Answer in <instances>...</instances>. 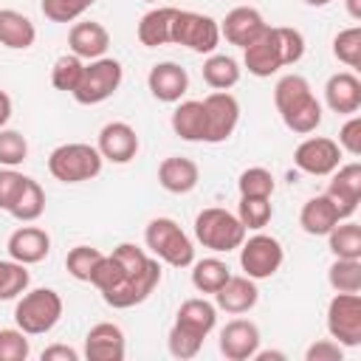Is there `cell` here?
I'll use <instances>...</instances> for the list:
<instances>
[{"instance_id": "cell-17", "label": "cell", "mask_w": 361, "mask_h": 361, "mask_svg": "<svg viewBox=\"0 0 361 361\" xmlns=\"http://www.w3.org/2000/svg\"><path fill=\"white\" fill-rule=\"evenodd\" d=\"M147 87L149 93L158 99V102H166V104H175L186 96L189 90V73L186 68H180L178 62H158L149 68L147 73Z\"/></svg>"}, {"instance_id": "cell-43", "label": "cell", "mask_w": 361, "mask_h": 361, "mask_svg": "<svg viewBox=\"0 0 361 361\" xmlns=\"http://www.w3.org/2000/svg\"><path fill=\"white\" fill-rule=\"evenodd\" d=\"M87 6V0H39V8L51 23H73L85 14Z\"/></svg>"}, {"instance_id": "cell-25", "label": "cell", "mask_w": 361, "mask_h": 361, "mask_svg": "<svg viewBox=\"0 0 361 361\" xmlns=\"http://www.w3.org/2000/svg\"><path fill=\"white\" fill-rule=\"evenodd\" d=\"M175 324L183 327L186 333H192V336H197V338L206 341V336H209V333L214 330V324H217V305H212L209 299H200V296L186 299V302L178 307V313H175Z\"/></svg>"}, {"instance_id": "cell-24", "label": "cell", "mask_w": 361, "mask_h": 361, "mask_svg": "<svg viewBox=\"0 0 361 361\" xmlns=\"http://www.w3.org/2000/svg\"><path fill=\"white\" fill-rule=\"evenodd\" d=\"M214 302L220 310L231 313V316H240V313H248L257 302H259V288L251 276H228L226 285L214 293Z\"/></svg>"}, {"instance_id": "cell-39", "label": "cell", "mask_w": 361, "mask_h": 361, "mask_svg": "<svg viewBox=\"0 0 361 361\" xmlns=\"http://www.w3.org/2000/svg\"><path fill=\"white\" fill-rule=\"evenodd\" d=\"M102 251L99 248H93V245H73L71 251H68V257H65V268H68V274L73 276V279H79V282H90V276H93V271H96V265L102 262Z\"/></svg>"}, {"instance_id": "cell-1", "label": "cell", "mask_w": 361, "mask_h": 361, "mask_svg": "<svg viewBox=\"0 0 361 361\" xmlns=\"http://www.w3.org/2000/svg\"><path fill=\"white\" fill-rule=\"evenodd\" d=\"M110 257L118 262V282L102 293V299L116 307L127 310L133 305H141L161 282V259L149 257L135 243H118Z\"/></svg>"}, {"instance_id": "cell-2", "label": "cell", "mask_w": 361, "mask_h": 361, "mask_svg": "<svg viewBox=\"0 0 361 361\" xmlns=\"http://www.w3.org/2000/svg\"><path fill=\"white\" fill-rule=\"evenodd\" d=\"M305 56V37L288 25H268L251 45L243 48V65L251 76H274L285 65H296Z\"/></svg>"}, {"instance_id": "cell-28", "label": "cell", "mask_w": 361, "mask_h": 361, "mask_svg": "<svg viewBox=\"0 0 361 361\" xmlns=\"http://www.w3.org/2000/svg\"><path fill=\"white\" fill-rule=\"evenodd\" d=\"M37 39L34 23L17 8H0V45L11 51H25Z\"/></svg>"}, {"instance_id": "cell-11", "label": "cell", "mask_w": 361, "mask_h": 361, "mask_svg": "<svg viewBox=\"0 0 361 361\" xmlns=\"http://www.w3.org/2000/svg\"><path fill=\"white\" fill-rule=\"evenodd\" d=\"M327 333L341 347L361 344V296L336 293L327 305Z\"/></svg>"}, {"instance_id": "cell-15", "label": "cell", "mask_w": 361, "mask_h": 361, "mask_svg": "<svg viewBox=\"0 0 361 361\" xmlns=\"http://www.w3.org/2000/svg\"><path fill=\"white\" fill-rule=\"evenodd\" d=\"M96 149L110 164H130L138 155V133L127 121H107L99 130Z\"/></svg>"}, {"instance_id": "cell-54", "label": "cell", "mask_w": 361, "mask_h": 361, "mask_svg": "<svg viewBox=\"0 0 361 361\" xmlns=\"http://www.w3.org/2000/svg\"><path fill=\"white\" fill-rule=\"evenodd\" d=\"M87 3H96V0H87Z\"/></svg>"}, {"instance_id": "cell-23", "label": "cell", "mask_w": 361, "mask_h": 361, "mask_svg": "<svg viewBox=\"0 0 361 361\" xmlns=\"http://www.w3.org/2000/svg\"><path fill=\"white\" fill-rule=\"evenodd\" d=\"M197 180H200V169L186 155H169L158 164V183L172 195L192 192L197 186Z\"/></svg>"}, {"instance_id": "cell-8", "label": "cell", "mask_w": 361, "mask_h": 361, "mask_svg": "<svg viewBox=\"0 0 361 361\" xmlns=\"http://www.w3.org/2000/svg\"><path fill=\"white\" fill-rule=\"evenodd\" d=\"M121 76H124V68H121L118 59H110V56L90 59L85 65V73H82L79 87L71 96L79 104H102V102H107L118 90Z\"/></svg>"}, {"instance_id": "cell-4", "label": "cell", "mask_w": 361, "mask_h": 361, "mask_svg": "<svg viewBox=\"0 0 361 361\" xmlns=\"http://www.w3.org/2000/svg\"><path fill=\"white\" fill-rule=\"evenodd\" d=\"M144 245L155 259L172 268H189L195 262V245L172 217H152L144 228Z\"/></svg>"}, {"instance_id": "cell-29", "label": "cell", "mask_w": 361, "mask_h": 361, "mask_svg": "<svg viewBox=\"0 0 361 361\" xmlns=\"http://www.w3.org/2000/svg\"><path fill=\"white\" fill-rule=\"evenodd\" d=\"M172 133L183 141L206 138V113L200 99H186L172 110Z\"/></svg>"}, {"instance_id": "cell-9", "label": "cell", "mask_w": 361, "mask_h": 361, "mask_svg": "<svg viewBox=\"0 0 361 361\" xmlns=\"http://www.w3.org/2000/svg\"><path fill=\"white\" fill-rule=\"evenodd\" d=\"M172 42L195 54H214L220 45V23L200 11H180L172 20Z\"/></svg>"}, {"instance_id": "cell-10", "label": "cell", "mask_w": 361, "mask_h": 361, "mask_svg": "<svg viewBox=\"0 0 361 361\" xmlns=\"http://www.w3.org/2000/svg\"><path fill=\"white\" fill-rule=\"evenodd\" d=\"M282 259H285L282 243L276 237H271V234L259 231V234H254V237L240 243V268L254 282L271 279L282 268Z\"/></svg>"}, {"instance_id": "cell-3", "label": "cell", "mask_w": 361, "mask_h": 361, "mask_svg": "<svg viewBox=\"0 0 361 361\" xmlns=\"http://www.w3.org/2000/svg\"><path fill=\"white\" fill-rule=\"evenodd\" d=\"M274 104L282 124L296 135H310L322 124V102L313 96L310 82L299 73H285L276 82Z\"/></svg>"}, {"instance_id": "cell-52", "label": "cell", "mask_w": 361, "mask_h": 361, "mask_svg": "<svg viewBox=\"0 0 361 361\" xmlns=\"http://www.w3.org/2000/svg\"><path fill=\"white\" fill-rule=\"evenodd\" d=\"M307 6H313V8H322V6H327V3H333V0H305Z\"/></svg>"}, {"instance_id": "cell-41", "label": "cell", "mask_w": 361, "mask_h": 361, "mask_svg": "<svg viewBox=\"0 0 361 361\" xmlns=\"http://www.w3.org/2000/svg\"><path fill=\"white\" fill-rule=\"evenodd\" d=\"M28 158V141L20 130H0V166H20Z\"/></svg>"}, {"instance_id": "cell-35", "label": "cell", "mask_w": 361, "mask_h": 361, "mask_svg": "<svg viewBox=\"0 0 361 361\" xmlns=\"http://www.w3.org/2000/svg\"><path fill=\"white\" fill-rule=\"evenodd\" d=\"M327 282L336 293H361V259L336 257V262L327 271Z\"/></svg>"}, {"instance_id": "cell-13", "label": "cell", "mask_w": 361, "mask_h": 361, "mask_svg": "<svg viewBox=\"0 0 361 361\" xmlns=\"http://www.w3.org/2000/svg\"><path fill=\"white\" fill-rule=\"evenodd\" d=\"M293 164H296V169L316 175V178L330 175L341 164V147L327 135H307L293 149Z\"/></svg>"}, {"instance_id": "cell-7", "label": "cell", "mask_w": 361, "mask_h": 361, "mask_svg": "<svg viewBox=\"0 0 361 361\" xmlns=\"http://www.w3.org/2000/svg\"><path fill=\"white\" fill-rule=\"evenodd\" d=\"M102 152L82 141H68L51 149L48 155V172L62 183H85L93 180L102 172Z\"/></svg>"}, {"instance_id": "cell-53", "label": "cell", "mask_w": 361, "mask_h": 361, "mask_svg": "<svg viewBox=\"0 0 361 361\" xmlns=\"http://www.w3.org/2000/svg\"><path fill=\"white\" fill-rule=\"evenodd\" d=\"M144 3H158V0H144Z\"/></svg>"}, {"instance_id": "cell-38", "label": "cell", "mask_w": 361, "mask_h": 361, "mask_svg": "<svg viewBox=\"0 0 361 361\" xmlns=\"http://www.w3.org/2000/svg\"><path fill=\"white\" fill-rule=\"evenodd\" d=\"M237 217H240V223L245 226V231H259V228H265V226L271 223V217H274L271 197H240Z\"/></svg>"}, {"instance_id": "cell-34", "label": "cell", "mask_w": 361, "mask_h": 361, "mask_svg": "<svg viewBox=\"0 0 361 361\" xmlns=\"http://www.w3.org/2000/svg\"><path fill=\"white\" fill-rule=\"evenodd\" d=\"M28 285H31L28 265L17 259H0V302L17 299L20 293L28 290Z\"/></svg>"}, {"instance_id": "cell-27", "label": "cell", "mask_w": 361, "mask_h": 361, "mask_svg": "<svg viewBox=\"0 0 361 361\" xmlns=\"http://www.w3.org/2000/svg\"><path fill=\"white\" fill-rule=\"evenodd\" d=\"M338 220H341V214H338V209L333 206V200H330L327 195L310 197V200L302 206V212H299V226H302V231L310 234V237H327L330 228H333Z\"/></svg>"}, {"instance_id": "cell-50", "label": "cell", "mask_w": 361, "mask_h": 361, "mask_svg": "<svg viewBox=\"0 0 361 361\" xmlns=\"http://www.w3.org/2000/svg\"><path fill=\"white\" fill-rule=\"evenodd\" d=\"M271 358L285 361V353H276V350H257L254 353V361H271Z\"/></svg>"}, {"instance_id": "cell-26", "label": "cell", "mask_w": 361, "mask_h": 361, "mask_svg": "<svg viewBox=\"0 0 361 361\" xmlns=\"http://www.w3.org/2000/svg\"><path fill=\"white\" fill-rule=\"evenodd\" d=\"M175 14H178L175 6H155V8H149L141 17L138 28H135L138 42L147 45V48L169 45L172 42V20H175Z\"/></svg>"}, {"instance_id": "cell-14", "label": "cell", "mask_w": 361, "mask_h": 361, "mask_svg": "<svg viewBox=\"0 0 361 361\" xmlns=\"http://www.w3.org/2000/svg\"><path fill=\"white\" fill-rule=\"evenodd\" d=\"M333 206L338 209L341 220L350 217L355 209H358V200H361V164L353 161V164H338L333 172H330V183H327V192H324Z\"/></svg>"}, {"instance_id": "cell-36", "label": "cell", "mask_w": 361, "mask_h": 361, "mask_svg": "<svg viewBox=\"0 0 361 361\" xmlns=\"http://www.w3.org/2000/svg\"><path fill=\"white\" fill-rule=\"evenodd\" d=\"M82 73H85V62L76 54H62L51 68V85L62 93H73L82 82Z\"/></svg>"}, {"instance_id": "cell-21", "label": "cell", "mask_w": 361, "mask_h": 361, "mask_svg": "<svg viewBox=\"0 0 361 361\" xmlns=\"http://www.w3.org/2000/svg\"><path fill=\"white\" fill-rule=\"evenodd\" d=\"M324 102L338 116H353L361 110V79L350 71H338L324 82Z\"/></svg>"}, {"instance_id": "cell-19", "label": "cell", "mask_w": 361, "mask_h": 361, "mask_svg": "<svg viewBox=\"0 0 361 361\" xmlns=\"http://www.w3.org/2000/svg\"><path fill=\"white\" fill-rule=\"evenodd\" d=\"M265 28H268V23H265V17H262L257 8H251V6H237V8H231V11L223 17V23H220V37H226V42H231V45H237V48H245V45H251Z\"/></svg>"}, {"instance_id": "cell-44", "label": "cell", "mask_w": 361, "mask_h": 361, "mask_svg": "<svg viewBox=\"0 0 361 361\" xmlns=\"http://www.w3.org/2000/svg\"><path fill=\"white\" fill-rule=\"evenodd\" d=\"M166 347H169V353L175 355V358H195L197 353H200V347H203V338H197V336H192V333H186L183 327H178V324H172L169 327V333H166Z\"/></svg>"}, {"instance_id": "cell-37", "label": "cell", "mask_w": 361, "mask_h": 361, "mask_svg": "<svg viewBox=\"0 0 361 361\" xmlns=\"http://www.w3.org/2000/svg\"><path fill=\"white\" fill-rule=\"evenodd\" d=\"M237 189H240V197H271L276 189V180L265 166H248L240 172Z\"/></svg>"}, {"instance_id": "cell-33", "label": "cell", "mask_w": 361, "mask_h": 361, "mask_svg": "<svg viewBox=\"0 0 361 361\" xmlns=\"http://www.w3.org/2000/svg\"><path fill=\"white\" fill-rule=\"evenodd\" d=\"M231 276L228 265L217 257H206V259H197L192 262V285L200 290V293H217L226 279Z\"/></svg>"}, {"instance_id": "cell-32", "label": "cell", "mask_w": 361, "mask_h": 361, "mask_svg": "<svg viewBox=\"0 0 361 361\" xmlns=\"http://www.w3.org/2000/svg\"><path fill=\"white\" fill-rule=\"evenodd\" d=\"M327 245L333 251V257L341 259H361V226L347 220V223H336L327 234Z\"/></svg>"}, {"instance_id": "cell-48", "label": "cell", "mask_w": 361, "mask_h": 361, "mask_svg": "<svg viewBox=\"0 0 361 361\" xmlns=\"http://www.w3.org/2000/svg\"><path fill=\"white\" fill-rule=\"evenodd\" d=\"M39 358L42 361H79V353L73 347H68V344H51V347L42 350Z\"/></svg>"}, {"instance_id": "cell-20", "label": "cell", "mask_w": 361, "mask_h": 361, "mask_svg": "<svg viewBox=\"0 0 361 361\" xmlns=\"http://www.w3.org/2000/svg\"><path fill=\"white\" fill-rule=\"evenodd\" d=\"M6 248H8L11 259H17L23 265H37L51 254V237L39 226H20L17 231H11Z\"/></svg>"}, {"instance_id": "cell-5", "label": "cell", "mask_w": 361, "mask_h": 361, "mask_svg": "<svg viewBox=\"0 0 361 361\" xmlns=\"http://www.w3.org/2000/svg\"><path fill=\"white\" fill-rule=\"evenodd\" d=\"M62 319V296L54 288H34L17 296L14 322L28 336L51 333Z\"/></svg>"}, {"instance_id": "cell-31", "label": "cell", "mask_w": 361, "mask_h": 361, "mask_svg": "<svg viewBox=\"0 0 361 361\" xmlns=\"http://www.w3.org/2000/svg\"><path fill=\"white\" fill-rule=\"evenodd\" d=\"M42 212H45V192H42L39 180L25 178V183H23L20 195L14 197L8 214H11L14 220H20V223H34V220L42 217Z\"/></svg>"}, {"instance_id": "cell-18", "label": "cell", "mask_w": 361, "mask_h": 361, "mask_svg": "<svg viewBox=\"0 0 361 361\" xmlns=\"http://www.w3.org/2000/svg\"><path fill=\"white\" fill-rule=\"evenodd\" d=\"M127 355V341L118 324L99 322L85 336V358L87 361H121Z\"/></svg>"}, {"instance_id": "cell-12", "label": "cell", "mask_w": 361, "mask_h": 361, "mask_svg": "<svg viewBox=\"0 0 361 361\" xmlns=\"http://www.w3.org/2000/svg\"><path fill=\"white\" fill-rule=\"evenodd\" d=\"M203 102L206 113V144H223L240 124V102L228 90H214Z\"/></svg>"}, {"instance_id": "cell-49", "label": "cell", "mask_w": 361, "mask_h": 361, "mask_svg": "<svg viewBox=\"0 0 361 361\" xmlns=\"http://www.w3.org/2000/svg\"><path fill=\"white\" fill-rule=\"evenodd\" d=\"M8 118H11V96L0 90V130L8 124Z\"/></svg>"}, {"instance_id": "cell-6", "label": "cell", "mask_w": 361, "mask_h": 361, "mask_svg": "<svg viewBox=\"0 0 361 361\" xmlns=\"http://www.w3.org/2000/svg\"><path fill=\"white\" fill-rule=\"evenodd\" d=\"M245 226L240 223V217L228 209L220 206H209L195 217V240L214 251V254H228L234 248H240V243L245 240Z\"/></svg>"}, {"instance_id": "cell-45", "label": "cell", "mask_w": 361, "mask_h": 361, "mask_svg": "<svg viewBox=\"0 0 361 361\" xmlns=\"http://www.w3.org/2000/svg\"><path fill=\"white\" fill-rule=\"evenodd\" d=\"M25 178H28V175L17 172L14 166H0V209H3V212L11 209V203H14V197L20 195Z\"/></svg>"}, {"instance_id": "cell-42", "label": "cell", "mask_w": 361, "mask_h": 361, "mask_svg": "<svg viewBox=\"0 0 361 361\" xmlns=\"http://www.w3.org/2000/svg\"><path fill=\"white\" fill-rule=\"evenodd\" d=\"M31 353L28 333L20 327H3L0 330V361H25Z\"/></svg>"}, {"instance_id": "cell-40", "label": "cell", "mask_w": 361, "mask_h": 361, "mask_svg": "<svg viewBox=\"0 0 361 361\" xmlns=\"http://www.w3.org/2000/svg\"><path fill=\"white\" fill-rule=\"evenodd\" d=\"M333 56L347 68H361V25H350L333 37Z\"/></svg>"}, {"instance_id": "cell-47", "label": "cell", "mask_w": 361, "mask_h": 361, "mask_svg": "<svg viewBox=\"0 0 361 361\" xmlns=\"http://www.w3.org/2000/svg\"><path fill=\"white\" fill-rule=\"evenodd\" d=\"M344 358V347L333 338H322V341H313L307 350H305V361H341Z\"/></svg>"}, {"instance_id": "cell-46", "label": "cell", "mask_w": 361, "mask_h": 361, "mask_svg": "<svg viewBox=\"0 0 361 361\" xmlns=\"http://www.w3.org/2000/svg\"><path fill=\"white\" fill-rule=\"evenodd\" d=\"M336 144L341 147V152H350L353 158L361 155V116H358V113H353V116L341 124Z\"/></svg>"}, {"instance_id": "cell-51", "label": "cell", "mask_w": 361, "mask_h": 361, "mask_svg": "<svg viewBox=\"0 0 361 361\" xmlns=\"http://www.w3.org/2000/svg\"><path fill=\"white\" fill-rule=\"evenodd\" d=\"M347 3V11L353 20H361V0H344Z\"/></svg>"}, {"instance_id": "cell-22", "label": "cell", "mask_w": 361, "mask_h": 361, "mask_svg": "<svg viewBox=\"0 0 361 361\" xmlns=\"http://www.w3.org/2000/svg\"><path fill=\"white\" fill-rule=\"evenodd\" d=\"M68 48L79 59H99L110 48V34H107V28L102 23L82 20V23H73L71 25V31H68Z\"/></svg>"}, {"instance_id": "cell-30", "label": "cell", "mask_w": 361, "mask_h": 361, "mask_svg": "<svg viewBox=\"0 0 361 361\" xmlns=\"http://www.w3.org/2000/svg\"><path fill=\"white\" fill-rule=\"evenodd\" d=\"M240 62L228 54H209V59L203 62V82L212 90H228L240 82Z\"/></svg>"}, {"instance_id": "cell-16", "label": "cell", "mask_w": 361, "mask_h": 361, "mask_svg": "<svg viewBox=\"0 0 361 361\" xmlns=\"http://www.w3.org/2000/svg\"><path fill=\"white\" fill-rule=\"evenodd\" d=\"M217 344L228 361H248L259 350V327L251 319H231L220 330Z\"/></svg>"}]
</instances>
